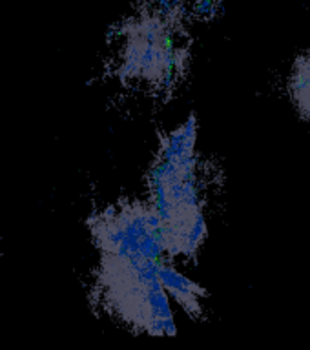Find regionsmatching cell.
<instances>
[{"label": "cell", "mask_w": 310, "mask_h": 350, "mask_svg": "<svg viewBox=\"0 0 310 350\" xmlns=\"http://www.w3.org/2000/svg\"><path fill=\"white\" fill-rule=\"evenodd\" d=\"M91 232L101 252L95 292L104 308L148 332H173L163 292L168 266L155 261L166 243L159 217L141 204L119 206L93 217Z\"/></svg>", "instance_id": "1"}, {"label": "cell", "mask_w": 310, "mask_h": 350, "mask_svg": "<svg viewBox=\"0 0 310 350\" xmlns=\"http://www.w3.org/2000/svg\"><path fill=\"white\" fill-rule=\"evenodd\" d=\"M288 89L299 115L310 120V53L296 58L288 80Z\"/></svg>", "instance_id": "2"}]
</instances>
